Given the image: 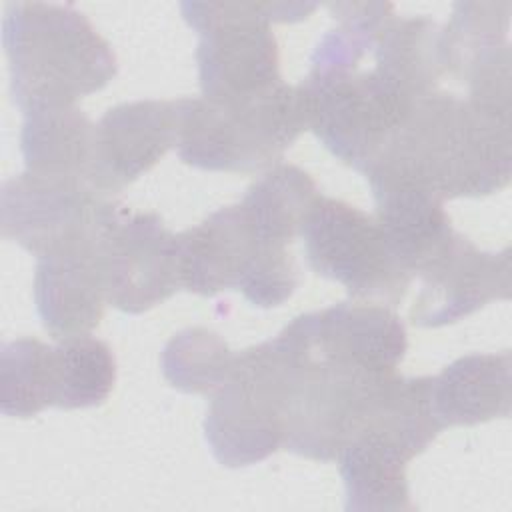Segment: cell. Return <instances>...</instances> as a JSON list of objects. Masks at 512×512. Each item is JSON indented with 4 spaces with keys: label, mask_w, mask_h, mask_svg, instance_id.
Returning a JSON list of instances; mask_svg holds the SVG:
<instances>
[{
    "label": "cell",
    "mask_w": 512,
    "mask_h": 512,
    "mask_svg": "<svg viewBox=\"0 0 512 512\" xmlns=\"http://www.w3.org/2000/svg\"><path fill=\"white\" fill-rule=\"evenodd\" d=\"M108 304L142 314L182 290L178 234L156 212H130L120 204L98 240Z\"/></svg>",
    "instance_id": "10"
},
{
    "label": "cell",
    "mask_w": 512,
    "mask_h": 512,
    "mask_svg": "<svg viewBox=\"0 0 512 512\" xmlns=\"http://www.w3.org/2000/svg\"><path fill=\"white\" fill-rule=\"evenodd\" d=\"M94 130L78 106L24 112L20 150L26 170L90 186Z\"/></svg>",
    "instance_id": "18"
},
{
    "label": "cell",
    "mask_w": 512,
    "mask_h": 512,
    "mask_svg": "<svg viewBox=\"0 0 512 512\" xmlns=\"http://www.w3.org/2000/svg\"><path fill=\"white\" fill-rule=\"evenodd\" d=\"M414 278L420 290L410 308V320L420 328H440L474 314L492 300L510 298V250H480L454 230Z\"/></svg>",
    "instance_id": "12"
},
{
    "label": "cell",
    "mask_w": 512,
    "mask_h": 512,
    "mask_svg": "<svg viewBox=\"0 0 512 512\" xmlns=\"http://www.w3.org/2000/svg\"><path fill=\"white\" fill-rule=\"evenodd\" d=\"M180 284L198 296L238 290L258 308L282 306L298 288V266L288 250L264 246L240 204L224 206L178 234Z\"/></svg>",
    "instance_id": "6"
},
{
    "label": "cell",
    "mask_w": 512,
    "mask_h": 512,
    "mask_svg": "<svg viewBox=\"0 0 512 512\" xmlns=\"http://www.w3.org/2000/svg\"><path fill=\"white\" fill-rule=\"evenodd\" d=\"M286 374L272 338L236 354L230 378L212 394L204 438L226 468L258 464L284 448Z\"/></svg>",
    "instance_id": "7"
},
{
    "label": "cell",
    "mask_w": 512,
    "mask_h": 512,
    "mask_svg": "<svg viewBox=\"0 0 512 512\" xmlns=\"http://www.w3.org/2000/svg\"><path fill=\"white\" fill-rule=\"evenodd\" d=\"M430 446L428 438L400 416L378 412L350 436L336 456L352 512H412L408 464Z\"/></svg>",
    "instance_id": "11"
},
{
    "label": "cell",
    "mask_w": 512,
    "mask_h": 512,
    "mask_svg": "<svg viewBox=\"0 0 512 512\" xmlns=\"http://www.w3.org/2000/svg\"><path fill=\"white\" fill-rule=\"evenodd\" d=\"M62 388L60 348L38 338H18L0 350V410L6 416L32 418L58 408Z\"/></svg>",
    "instance_id": "20"
},
{
    "label": "cell",
    "mask_w": 512,
    "mask_h": 512,
    "mask_svg": "<svg viewBox=\"0 0 512 512\" xmlns=\"http://www.w3.org/2000/svg\"><path fill=\"white\" fill-rule=\"evenodd\" d=\"M510 404L512 360L508 350L466 354L430 376V406L442 430L506 418Z\"/></svg>",
    "instance_id": "17"
},
{
    "label": "cell",
    "mask_w": 512,
    "mask_h": 512,
    "mask_svg": "<svg viewBox=\"0 0 512 512\" xmlns=\"http://www.w3.org/2000/svg\"><path fill=\"white\" fill-rule=\"evenodd\" d=\"M236 354L218 332L194 326L180 330L166 342L160 366L172 388L212 396L230 378Z\"/></svg>",
    "instance_id": "21"
},
{
    "label": "cell",
    "mask_w": 512,
    "mask_h": 512,
    "mask_svg": "<svg viewBox=\"0 0 512 512\" xmlns=\"http://www.w3.org/2000/svg\"><path fill=\"white\" fill-rule=\"evenodd\" d=\"M314 2H182V18L196 30L202 98L234 102L280 86L274 22L306 20Z\"/></svg>",
    "instance_id": "5"
},
{
    "label": "cell",
    "mask_w": 512,
    "mask_h": 512,
    "mask_svg": "<svg viewBox=\"0 0 512 512\" xmlns=\"http://www.w3.org/2000/svg\"><path fill=\"white\" fill-rule=\"evenodd\" d=\"M308 130L300 86L282 82L274 90L234 102L202 96L182 98L178 156L210 172H258L280 164L284 152Z\"/></svg>",
    "instance_id": "4"
},
{
    "label": "cell",
    "mask_w": 512,
    "mask_h": 512,
    "mask_svg": "<svg viewBox=\"0 0 512 512\" xmlns=\"http://www.w3.org/2000/svg\"><path fill=\"white\" fill-rule=\"evenodd\" d=\"M362 174L370 190L414 186L440 200L494 194L512 174L510 110L432 90Z\"/></svg>",
    "instance_id": "2"
},
{
    "label": "cell",
    "mask_w": 512,
    "mask_h": 512,
    "mask_svg": "<svg viewBox=\"0 0 512 512\" xmlns=\"http://www.w3.org/2000/svg\"><path fill=\"white\" fill-rule=\"evenodd\" d=\"M62 362V388L58 408H94L108 400L116 384V356L112 348L92 336L58 340Z\"/></svg>",
    "instance_id": "22"
},
{
    "label": "cell",
    "mask_w": 512,
    "mask_h": 512,
    "mask_svg": "<svg viewBox=\"0 0 512 512\" xmlns=\"http://www.w3.org/2000/svg\"><path fill=\"white\" fill-rule=\"evenodd\" d=\"M510 12L512 2H456L440 26L446 78L496 108H510Z\"/></svg>",
    "instance_id": "14"
},
{
    "label": "cell",
    "mask_w": 512,
    "mask_h": 512,
    "mask_svg": "<svg viewBox=\"0 0 512 512\" xmlns=\"http://www.w3.org/2000/svg\"><path fill=\"white\" fill-rule=\"evenodd\" d=\"M118 206L84 182L24 170L2 182V236L44 258L94 242Z\"/></svg>",
    "instance_id": "9"
},
{
    "label": "cell",
    "mask_w": 512,
    "mask_h": 512,
    "mask_svg": "<svg viewBox=\"0 0 512 512\" xmlns=\"http://www.w3.org/2000/svg\"><path fill=\"white\" fill-rule=\"evenodd\" d=\"M300 236L308 266L360 302L396 306L412 284L376 218L358 206L318 194Z\"/></svg>",
    "instance_id": "8"
},
{
    "label": "cell",
    "mask_w": 512,
    "mask_h": 512,
    "mask_svg": "<svg viewBox=\"0 0 512 512\" xmlns=\"http://www.w3.org/2000/svg\"><path fill=\"white\" fill-rule=\"evenodd\" d=\"M2 44L12 98L22 114L76 106L118 72L112 46L72 4L8 2Z\"/></svg>",
    "instance_id": "3"
},
{
    "label": "cell",
    "mask_w": 512,
    "mask_h": 512,
    "mask_svg": "<svg viewBox=\"0 0 512 512\" xmlns=\"http://www.w3.org/2000/svg\"><path fill=\"white\" fill-rule=\"evenodd\" d=\"M328 10L340 26L320 38L298 86L308 130L362 174L446 78L440 26L398 16L390 2H332Z\"/></svg>",
    "instance_id": "1"
},
{
    "label": "cell",
    "mask_w": 512,
    "mask_h": 512,
    "mask_svg": "<svg viewBox=\"0 0 512 512\" xmlns=\"http://www.w3.org/2000/svg\"><path fill=\"white\" fill-rule=\"evenodd\" d=\"M292 324L314 352L372 374L396 372L408 350L402 318L384 304L338 302Z\"/></svg>",
    "instance_id": "15"
},
{
    "label": "cell",
    "mask_w": 512,
    "mask_h": 512,
    "mask_svg": "<svg viewBox=\"0 0 512 512\" xmlns=\"http://www.w3.org/2000/svg\"><path fill=\"white\" fill-rule=\"evenodd\" d=\"M182 98L134 100L108 108L94 130L90 186L112 198L178 146Z\"/></svg>",
    "instance_id": "13"
},
{
    "label": "cell",
    "mask_w": 512,
    "mask_h": 512,
    "mask_svg": "<svg viewBox=\"0 0 512 512\" xmlns=\"http://www.w3.org/2000/svg\"><path fill=\"white\" fill-rule=\"evenodd\" d=\"M98 240L100 236L80 248L36 258L34 304L54 340L90 334L102 320L108 298Z\"/></svg>",
    "instance_id": "16"
},
{
    "label": "cell",
    "mask_w": 512,
    "mask_h": 512,
    "mask_svg": "<svg viewBox=\"0 0 512 512\" xmlns=\"http://www.w3.org/2000/svg\"><path fill=\"white\" fill-rule=\"evenodd\" d=\"M318 194L308 172L280 162L266 170L238 204L264 246L288 250L292 240L300 236L304 218Z\"/></svg>",
    "instance_id": "19"
}]
</instances>
